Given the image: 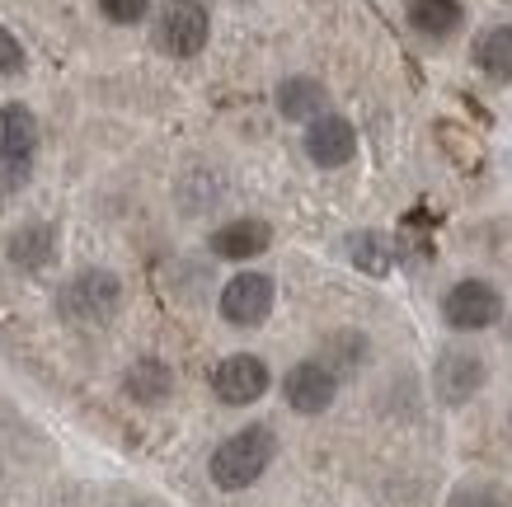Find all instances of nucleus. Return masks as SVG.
<instances>
[{
  "label": "nucleus",
  "instance_id": "f257e3e1",
  "mask_svg": "<svg viewBox=\"0 0 512 507\" xmlns=\"http://www.w3.org/2000/svg\"><path fill=\"white\" fill-rule=\"evenodd\" d=\"M273 456H278V437H273V428H264V423L240 428L235 437H226V442L212 451V484L226 489V493L249 489V484L273 465Z\"/></svg>",
  "mask_w": 512,
  "mask_h": 507
},
{
  "label": "nucleus",
  "instance_id": "f03ea898",
  "mask_svg": "<svg viewBox=\"0 0 512 507\" xmlns=\"http://www.w3.org/2000/svg\"><path fill=\"white\" fill-rule=\"evenodd\" d=\"M62 320L71 324H109L123 306V282L104 268H90V273H76L62 287Z\"/></svg>",
  "mask_w": 512,
  "mask_h": 507
},
{
  "label": "nucleus",
  "instance_id": "7ed1b4c3",
  "mask_svg": "<svg viewBox=\"0 0 512 507\" xmlns=\"http://www.w3.org/2000/svg\"><path fill=\"white\" fill-rule=\"evenodd\" d=\"M442 315H447L451 329H461V334H475V329H489V324L503 315V296L480 282V277H466V282H456L442 301Z\"/></svg>",
  "mask_w": 512,
  "mask_h": 507
},
{
  "label": "nucleus",
  "instance_id": "20e7f679",
  "mask_svg": "<svg viewBox=\"0 0 512 507\" xmlns=\"http://www.w3.org/2000/svg\"><path fill=\"white\" fill-rule=\"evenodd\" d=\"M207 29L212 24H207V10H202L198 0H170L160 10L156 38L170 57H198L202 47H207Z\"/></svg>",
  "mask_w": 512,
  "mask_h": 507
},
{
  "label": "nucleus",
  "instance_id": "39448f33",
  "mask_svg": "<svg viewBox=\"0 0 512 507\" xmlns=\"http://www.w3.org/2000/svg\"><path fill=\"white\" fill-rule=\"evenodd\" d=\"M273 310V277L264 273H240L226 282L221 292V320L235 324V329H254V324L268 320Z\"/></svg>",
  "mask_w": 512,
  "mask_h": 507
},
{
  "label": "nucleus",
  "instance_id": "423d86ee",
  "mask_svg": "<svg viewBox=\"0 0 512 507\" xmlns=\"http://www.w3.org/2000/svg\"><path fill=\"white\" fill-rule=\"evenodd\" d=\"M282 395L296 414H325L334 395H339V371L329 362H296L282 381Z\"/></svg>",
  "mask_w": 512,
  "mask_h": 507
},
{
  "label": "nucleus",
  "instance_id": "0eeeda50",
  "mask_svg": "<svg viewBox=\"0 0 512 507\" xmlns=\"http://www.w3.org/2000/svg\"><path fill=\"white\" fill-rule=\"evenodd\" d=\"M33 146H38V118L24 104H5L0 108V165L10 169V184H24Z\"/></svg>",
  "mask_w": 512,
  "mask_h": 507
},
{
  "label": "nucleus",
  "instance_id": "6e6552de",
  "mask_svg": "<svg viewBox=\"0 0 512 507\" xmlns=\"http://www.w3.org/2000/svg\"><path fill=\"white\" fill-rule=\"evenodd\" d=\"M212 390H217L221 404H235V409H240V404H254L268 390V367L254 353H235L212 371Z\"/></svg>",
  "mask_w": 512,
  "mask_h": 507
},
{
  "label": "nucleus",
  "instance_id": "1a4fd4ad",
  "mask_svg": "<svg viewBox=\"0 0 512 507\" xmlns=\"http://www.w3.org/2000/svg\"><path fill=\"white\" fill-rule=\"evenodd\" d=\"M306 155H311L320 169H339L357 155V132L348 118L339 113H320L311 118V132H306Z\"/></svg>",
  "mask_w": 512,
  "mask_h": 507
},
{
  "label": "nucleus",
  "instance_id": "9d476101",
  "mask_svg": "<svg viewBox=\"0 0 512 507\" xmlns=\"http://www.w3.org/2000/svg\"><path fill=\"white\" fill-rule=\"evenodd\" d=\"M433 381H437V395L447 404H466L484 385V362L475 353H466V348H451V353H442V362H437Z\"/></svg>",
  "mask_w": 512,
  "mask_h": 507
},
{
  "label": "nucleus",
  "instance_id": "9b49d317",
  "mask_svg": "<svg viewBox=\"0 0 512 507\" xmlns=\"http://www.w3.org/2000/svg\"><path fill=\"white\" fill-rule=\"evenodd\" d=\"M268 240H273V231H268L264 221L245 216V221H231V226H221V231L212 235V254H217V259H231V263H245V259H259L268 249Z\"/></svg>",
  "mask_w": 512,
  "mask_h": 507
},
{
  "label": "nucleus",
  "instance_id": "f8f14e48",
  "mask_svg": "<svg viewBox=\"0 0 512 507\" xmlns=\"http://www.w3.org/2000/svg\"><path fill=\"white\" fill-rule=\"evenodd\" d=\"M123 390L137 404H165L170 400V390H174V376H170V367H165L160 357H141V362L127 367Z\"/></svg>",
  "mask_w": 512,
  "mask_h": 507
},
{
  "label": "nucleus",
  "instance_id": "ddd939ff",
  "mask_svg": "<svg viewBox=\"0 0 512 507\" xmlns=\"http://www.w3.org/2000/svg\"><path fill=\"white\" fill-rule=\"evenodd\" d=\"M348 259H353V268H362V273L386 277L390 268H395V259H400V245L381 231H357V235H348Z\"/></svg>",
  "mask_w": 512,
  "mask_h": 507
},
{
  "label": "nucleus",
  "instance_id": "4468645a",
  "mask_svg": "<svg viewBox=\"0 0 512 507\" xmlns=\"http://www.w3.org/2000/svg\"><path fill=\"white\" fill-rule=\"evenodd\" d=\"M409 24L423 38H451L466 24V10H461V0H409Z\"/></svg>",
  "mask_w": 512,
  "mask_h": 507
},
{
  "label": "nucleus",
  "instance_id": "2eb2a0df",
  "mask_svg": "<svg viewBox=\"0 0 512 507\" xmlns=\"http://www.w3.org/2000/svg\"><path fill=\"white\" fill-rule=\"evenodd\" d=\"M278 108H282V118H296V123L320 118V108H325V85H320V80H306V76L282 80L278 85Z\"/></svg>",
  "mask_w": 512,
  "mask_h": 507
},
{
  "label": "nucleus",
  "instance_id": "dca6fc26",
  "mask_svg": "<svg viewBox=\"0 0 512 507\" xmlns=\"http://www.w3.org/2000/svg\"><path fill=\"white\" fill-rule=\"evenodd\" d=\"M475 66H480L489 80H512V29L508 24L480 33V43H475Z\"/></svg>",
  "mask_w": 512,
  "mask_h": 507
},
{
  "label": "nucleus",
  "instance_id": "f3484780",
  "mask_svg": "<svg viewBox=\"0 0 512 507\" xmlns=\"http://www.w3.org/2000/svg\"><path fill=\"white\" fill-rule=\"evenodd\" d=\"M52 254H57V231L43 226V221H33V226L15 231V240H10V259H15L19 268H47Z\"/></svg>",
  "mask_w": 512,
  "mask_h": 507
},
{
  "label": "nucleus",
  "instance_id": "a211bd4d",
  "mask_svg": "<svg viewBox=\"0 0 512 507\" xmlns=\"http://www.w3.org/2000/svg\"><path fill=\"white\" fill-rule=\"evenodd\" d=\"M99 10H104L113 24H137V19L151 10V0H99Z\"/></svg>",
  "mask_w": 512,
  "mask_h": 507
},
{
  "label": "nucleus",
  "instance_id": "6ab92c4d",
  "mask_svg": "<svg viewBox=\"0 0 512 507\" xmlns=\"http://www.w3.org/2000/svg\"><path fill=\"white\" fill-rule=\"evenodd\" d=\"M15 71H24V47L10 29H0V76H15Z\"/></svg>",
  "mask_w": 512,
  "mask_h": 507
},
{
  "label": "nucleus",
  "instance_id": "aec40b11",
  "mask_svg": "<svg viewBox=\"0 0 512 507\" xmlns=\"http://www.w3.org/2000/svg\"><path fill=\"white\" fill-rule=\"evenodd\" d=\"M456 507H503V503H498L494 493H466V498H461Z\"/></svg>",
  "mask_w": 512,
  "mask_h": 507
}]
</instances>
